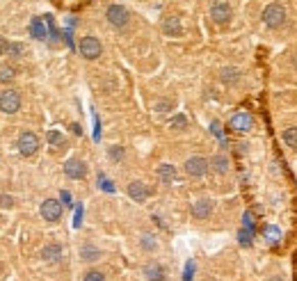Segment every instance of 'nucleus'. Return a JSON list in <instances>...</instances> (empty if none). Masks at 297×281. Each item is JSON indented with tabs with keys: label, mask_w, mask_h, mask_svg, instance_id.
Masks as SVG:
<instances>
[{
	"label": "nucleus",
	"mask_w": 297,
	"mask_h": 281,
	"mask_svg": "<svg viewBox=\"0 0 297 281\" xmlns=\"http://www.w3.org/2000/svg\"><path fill=\"white\" fill-rule=\"evenodd\" d=\"M41 258L46 261V263H57V261L62 258V247L60 245H46V247L41 249Z\"/></svg>",
	"instance_id": "nucleus-17"
},
{
	"label": "nucleus",
	"mask_w": 297,
	"mask_h": 281,
	"mask_svg": "<svg viewBox=\"0 0 297 281\" xmlns=\"http://www.w3.org/2000/svg\"><path fill=\"white\" fill-rule=\"evenodd\" d=\"M144 277H147V281H165V268L160 263H147L144 265Z\"/></svg>",
	"instance_id": "nucleus-15"
},
{
	"label": "nucleus",
	"mask_w": 297,
	"mask_h": 281,
	"mask_svg": "<svg viewBox=\"0 0 297 281\" xmlns=\"http://www.w3.org/2000/svg\"><path fill=\"white\" fill-rule=\"evenodd\" d=\"M192 272H194V263L190 261V263L186 265V277H183V281H192Z\"/></svg>",
	"instance_id": "nucleus-35"
},
{
	"label": "nucleus",
	"mask_w": 297,
	"mask_h": 281,
	"mask_svg": "<svg viewBox=\"0 0 297 281\" xmlns=\"http://www.w3.org/2000/svg\"><path fill=\"white\" fill-rule=\"evenodd\" d=\"M281 140L286 142V146H290V149H297V126L286 128V131L281 133Z\"/></svg>",
	"instance_id": "nucleus-21"
},
{
	"label": "nucleus",
	"mask_w": 297,
	"mask_h": 281,
	"mask_svg": "<svg viewBox=\"0 0 297 281\" xmlns=\"http://www.w3.org/2000/svg\"><path fill=\"white\" fill-rule=\"evenodd\" d=\"M213 213V201L211 199H197L192 204V218L194 220H208Z\"/></svg>",
	"instance_id": "nucleus-12"
},
{
	"label": "nucleus",
	"mask_w": 297,
	"mask_h": 281,
	"mask_svg": "<svg viewBox=\"0 0 297 281\" xmlns=\"http://www.w3.org/2000/svg\"><path fill=\"white\" fill-rule=\"evenodd\" d=\"M158 179H160V183L172 185L174 181H176V167L169 165V162H163V165L158 167Z\"/></svg>",
	"instance_id": "nucleus-14"
},
{
	"label": "nucleus",
	"mask_w": 297,
	"mask_h": 281,
	"mask_svg": "<svg viewBox=\"0 0 297 281\" xmlns=\"http://www.w3.org/2000/svg\"><path fill=\"white\" fill-rule=\"evenodd\" d=\"M7 55L12 57V60H18V57L26 55V46H23V44H18V41H12L7 46Z\"/></svg>",
	"instance_id": "nucleus-22"
},
{
	"label": "nucleus",
	"mask_w": 297,
	"mask_h": 281,
	"mask_svg": "<svg viewBox=\"0 0 297 281\" xmlns=\"http://www.w3.org/2000/svg\"><path fill=\"white\" fill-rule=\"evenodd\" d=\"M78 51H80V55L85 60H96L103 53V46H101V41L96 37H82L80 44H78Z\"/></svg>",
	"instance_id": "nucleus-3"
},
{
	"label": "nucleus",
	"mask_w": 297,
	"mask_h": 281,
	"mask_svg": "<svg viewBox=\"0 0 297 281\" xmlns=\"http://www.w3.org/2000/svg\"><path fill=\"white\" fill-rule=\"evenodd\" d=\"M99 185H101V187H103V190H108V192H115V187H112V185H110V181H108V179H105V176H103V174H101V176H99Z\"/></svg>",
	"instance_id": "nucleus-33"
},
{
	"label": "nucleus",
	"mask_w": 297,
	"mask_h": 281,
	"mask_svg": "<svg viewBox=\"0 0 297 281\" xmlns=\"http://www.w3.org/2000/svg\"><path fill=\"white\" fill-rule=\"evenodd\" d=\"M39 213H41V218L46 222H57L62 218V204L57 199H46L41 204V208H39Z\"/></svg>",
	"instance_id": "nucleus-7"
},
{
	"label": "nucleus",
	"mask_w": 297,
	"mask_h": 281,
	"mask_svg": "<svg viewBox=\"0 0 297 281\" xmlns=\"http://www.w3.org/2000/svg\"><path fill=\"white\" fill-rule=\"evenodd\" d=\"M64 174L74 181H80L87 176V165L82 160H78V158H69V160L64 162Z\"/></svg>",
	"instance_id": "nucleus-8"
},
{
	"label": "nucleus",
	"mask_w": 297,
	"mask_h": 281,
	"mask_svg": "<svg viewBox=\"0 0 297 281\" xmlns=\"http://www.w3.org/2000/svg\"><path fill=\"white\" fill-rule=\"evenodd\" d=\"M208 167H211V160H206L203 156H192L186 160V174L192 179H201L208 171Z\"/></svg>",
	"instance_id": "nucleus-5"
},
{
	"label": "nucleus",
	"mask_w": 297,
	"mask_h": 281,
	"mask_svg": "<svg viewBox=\"0 0 297 281\" xmlns=\"http://www.w3.org/2000/svg\"><path fill=\"white\" fill-rule=\"evenodd\" d=\"M39 149V137L35 135L32 131H23L21 135H18V151H21V156H35Z\"/></svg>",
	"instance_id": "nucleus-6"
},
{
	"label": "nucleus",
	"mask_w": 297,
	"mask_h": 281,
	"mask_svg": "<svg viewBox=\"0 0 297 281\" xmlns=\"http://www.w3.org/2000/svg\"><path fill=\"white\" fill-rule=\"evenodd\" d=\"M151 190L147 187V183H142V181H133V183H128V197L133 201H138V204H144V201L149 199Z\"/></svg>",
	"instance_id": "nucleus-10"
},
{
	"label": "nucleus",
	"mask_w": 297,
	"mask_h": 281,
	"mask_svg": "<svg viewBox=\"0 0 297 281\" xmlns=\"http://www.w3.org/2000/svg\"><path fill=\"white\" fill-rule=\"evenodd\" d=\"M62 201H64V204H66V206H69V204H71V194H69V192H66V190H64V192H62Z\"/></svg>",
	"instance_id": "nucleus-39"
},
{
	"label": "nucleus",
	"mask_w": 297,
	"mask_h": 281,
	"mask_svg": "<svg viewBox=\"0 0 297 281\" xmlns=\"http://www.w3.org/2000/svg\"><path fill=\"white\" fill-rule=\"evenodd\" d=\"M242 224H245V229L254 231V213H252V210H247V213L242 215Z\"/></svg>",
	"instance_id": "nucleus-30"
},
{
	"label": "nucleus",
	"mask_w": 297,
	"mask_h": 281,
	"mask_svg": "<svg viewBox=\"0 0 297 281\" xmlns=\"http://www.w3.org/2000/svg\"><path fill=\"white\" fill-rule=\"evenodd\" d=\"M169 107H172V103H169V101H158V103H155V110H158V112H167Z\"/></svg>",
	"instance_id": "nucleus-34"
},
{
	"label": "nucleus",
	"mask_w": 297,
	"mask_h": 281,
	"mask_svg": "<svg viewBox=\"0 0 297 281\" xmlns=\"http://www.w3.org/2000/svg\"><path fill=\"white\" fill-rule=\"evenodd\" d=\"M80 258L85 261V263H94V261L101 258V249L94 247V245H82V247H80Z\"/></svg>",
	"instance_id": "nucleus-19"
},
{
	"label": "nucleus",
	"mask_w": 297,
	"mask_h": 281,
	"mask_svg": "<svg viewBox=\"0 0 297 281\" xmlns=\"http://www.w3.org/2000/svg\"><path fill=\"white\" fill-rule=\"evenodd\" d=\"M82 281H105V274L101 270H89V272H85Z\"/></svg>",
	"instance_id": "nucleus-28"
},
{
	"label": "nucleus",
	"mask_w": 297,
	"mask_h": 281,
	"mask_svg": "<svg viewBox=\"0 0 297 281\" xmlns=\"http://www.w3.org/2000/svg\"><path fill=\"white\" fill-rule=\"evenodd\" d=\"M222 80L224 82H236L238 80V69H222Z\"/></svg>",
	"instance_id": "nucleus-29"
},
{
	"label": "nucleus",
	"mask_w": 297,
	"mask_h": 281,
	"mask_svg": "<svg viewBox=\"0 0 297 281\" xmlns=\"http://www.w3.org/2000/svg\"><path fill=\"white\" fill-rule=\"evenodd\" d=\"M211 128H213V133H215V135L220 137V140H224V137H222V126H220V121H213Z\"/></svg>",
	"instance_id": "nucleus-36"
},
{
	"label": "nucleus",
	"mask_w": 297,
	"mask_h": 281,
	"mask_svg": "<svg viewBox=\"0 0 297 281\" xmlns=\"http://www.w3.org/2000/svg\"><path fill=\"white\" fill-rule=\"evenodd\" d=\"M80 220H82V206H78V208H76V222H74V224L80 226Z\"/></svg>",
	"instance_id": "nucleus-38"
},
{
	"label": "nucleus",
	"mask_w": 297,
	"mask_h": 281,
	"mask_svg": "<svg viewBox=\"0 0 297 281\" xmlns=\"http://www.w3.org/2000/svg\"><path fill=\"white\" fill-rule=\"evenodd\" d=\"M231 16H233L231 5H226V3H215V5L211 7V18H213L215 23H220V26H224V23L231 21Z\"/></svg>",
	"instance_id": "nucleus-9"
},
{
	"label": "nucleus",
	"mask_w": 297,
	"mask_h": 281,
	"mask_svg": "<svg viewBox=\"0 0 297 281\" xmlns=\"http://www.w3.org/2000/svg\"><path fill=\"white\" fill-rule=\"evenodd\" d=\"M105 18L110 21V26L126 28V26H128V21H130V14H128V9H126L124 5H110L108 12H105Z\"/></svg>",
	"instance_id": "nucleus-4"
},
{
	"label": "nucleus",
	"mask_w": 297,
	"mask_h": 281,
	"mask_svg": "<svg viewBox=\"0 0 297 281\" xmlns=\"http://www.w3.org/2000/svg\"><path fill=\"white\" fill-rule=\"evenodd\" d=\"M140 243H142V247L147 249V251H153L155 247H158V243H155V238H153V235H151V233H144Z\"/></svg>",
	"instance_id": "nucleus-26"
},
{
	"label": "nucleus",
	"mask_w": 297,
	"mask_h": 281,
	"mask_svg": "<svg viewBox=\"0 0 297 281\" xmlns=\"http://www.w3.org/2000/svg\"><path fill=\"white\" fill-rule=\"evenodd\" d=\"M14 78H16V71H14V67H9V64L0 67V82H12Z\"/></svg>",
	"instance_id": "nucleus-24"
},
{
	"label": "nucleus",
	"mask_w": 297,
	"mask_h": 281,
	"mask_svg": "<svg viewBox=\"0 0 297 281\" xmlns=\"http://www.w3.org/2000/svg\"><path fill=\"white\" fill-rule=\"evenodd\" d=\"M110 158H112V160H121V158H124V149H121V146H112Z\"/></svg>",
	"instance_id": "nucleus-31"
},
{
	"label": "nucleus",
	"mask_w": 297,
	"mask_h": 281,
	"mask_svg": "<svg viewBox=\"0 0 297 281\" xmlns=\"http://www.w3.org/2000/svg\"><path fill=\"white\" fill-rule=\"evenodd\" d=\"M21 110V94L16 90H5L0 94V112L5 115H16Z\"/></svg>",
	"instance_id": "nucleus-2"
},
{
	"label": "nucleus",
	"mask_w": 297,
	"mask_h": 281,
	"mask_svg": "<svg viewBox=\"0 0 297 281\" xmlns=\"http://www.w3.org/2000/svg\"><path fill=\"white\" fill-rule=\"evenodd\" d=\"M267 281H284V279H281L279 274H277V277H272V279H267Z\"/></svg>",
	"instance_id": "nucleus-40"
},
{
	"label": "nucleus",
	"mask_w": 297,
	"mask_h": 281,
	"mask_svg": "<svg viewBox=\"0 0 297 281\" xmlns=\"http://www.w3.org/2000/svg\"><path fill=\"white\" fill-rule=\"evenodd\" d=\"M252 126H254V119H252L249 112H236V115L231 117V128L238 133H247L252 131Z\"/></svg>",
	"instance_id": "nucleus-11"
},
{
	"label": "nucleus",
	"mask_w": 297,
	"mask_h": 281,
	"mask_svg": "<svg viewBox=\"0 0 297 281\" xmlns=\"http://www.w3.org/2000/svg\"><path fill=\"white\" fill-rule=\"evenodd\" d=\"M169 126L174 128V131H183V128L188 126V119H186V115H176L172 121H169Z\"/></svg>",
	"instance_id": "nucleus-27"
},
{
	"label": "nucleus",
	"mask_w": 297,
	"mask_h": 281,
	"mask_svg": "<svg viewBox=\"0 0 297 281\" xmlns=\"http://www.w3.org/2000/svg\"><path fill=\"white\" fill-rule=\"evenodd\" d=\"M263 23H265L267 28H281V26H284V23H286L284 5H279V3L267 5V7L263 9Z\"/></svg>",
	"instance_id": "nucleus-1"
},
{
	"label": "nucleus",
	"mask_w": 297,
	"mask_h": 281,
	"mask_svg": "<svg viewBox=\"0 0 297 281\" xmlns=\"http://www.w3.org/2000/svg\"><path fill=\"white\" fill-rule=\"evenodd\" d=\"M252 238H254V231H252V229H245V226H242V229L238 231V243H240L242 247H249Z\"/></svg>",
	"instance_id": "nucleus-23"
},
{
	"label": "nucleus",
	"mask_w": 297,
	"mask_h": 281,
	"mask_svg": "<svg viewBox=\"0 0 297 281\" xmlns=\"http://www.w3.org/2000/svg\"><path fill=\"white\" fill-rule=\"evenodd\" d=\"M7 46H9V41L5 37H0V55H3V53H7Z\"/></svg>",
	"instance_id": "nucleus-37"
},
{
	"label": "nucleus",
	"mask_w": 297,
	"mask_h": 281,
	"mask_svg": "<svg viewBox=\"0 0 297 281\" xmlns=\"http://www.w3.org/2000/svg\"><path fill=\"white\" fill-rule=\"evenodd\" d=\"M211 167H213V171H217V174H226L229 167H231V160H229L224 154H217V156L211 158Z\"/></svg>",
	"instance_id": "nucleus-18"
},
{
	"label": "nucleus",
	"mask_w": 297,
	"mask_h": 281,
	"mask_svg": "<svg viewBox=\"0 0 297 281\" xmlns=\"http://www.w3.org/2000/svg\"><path fill=\"white\" fill-rule=\"evenodd\" d=\"M30 34H32L35 39H39V41H41V39H46V37H48L46 23H43L41 18H32V21H30Z\"/></svg>",
	"instance_id": "nucleus-20"
},
{
	"label": "nucleus",
	"mask_w": 297,
	"mask_h": 281,
	"mask_svg": "<svg viewBox=\"0 0 297 281\" xmlns=\"http://www.w3.org/2000/svg\"><path fill=\"white\" fill-rule=\"evenodd\" d=\"M0 206H3V208H12V206H14V199H12V197H5V194H0Z\"/></svg>",
	"instance_id": "nucleus-32"
},
{
	"label": "nucleus",
	"mask_w": 297,
	"mask_h": 281,
	"mask_svg": "<svg viewBox=\"0 0 297 281\" xmlns=\"http://www.w3.org/2000/svg\"><path fill=\"white\" fill-rule=\"evenodd\" d=\"M46 140H48V144H53V146H62V144H64V137H62V133H57V131H48L46 133Z\"/></svg>",
	"instance_id": "nucleus-25"
},
{
	"label": "nucleus",
	"mask_w": 297,
	"mask_h": 281,
	"mask_svg": "<svg viewBox=\"0 0 297 281\" xmlns=\"http://www.w3.org/2000/svg\"><path fill=\"white\" fill-rule=\"evenodd\" d=\"M263 238H265V243L267 245H279L281 243V229L279 226H275V224H265L263 226Z\"/></svg>",
	"instance_id": "nucleus-16"
},
{
	"label": "nucleus",
	"mask_w": 297,
	"mask_h": 281,
	"mask_svg": "<svg viewBox=\"0 0 297 281\" xmlns=\"http://www.w3.org/2000/svg\"><path fill=\"white\" fill-rule=\"evenodd\" d=\"M163 32L167 34V37H178V34L183 32L181 18H178V16H165V21H163Z\"/></svg>",
	"instance_id": "nucleus-13"
}]
</instances>
